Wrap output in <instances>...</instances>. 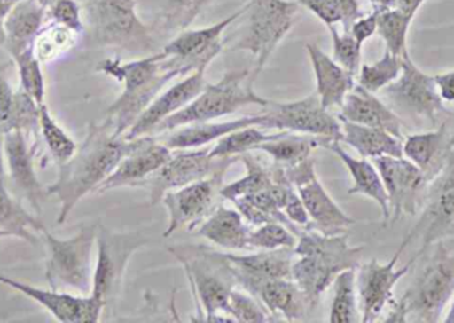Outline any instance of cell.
Instances as JSON below:
<instances>
[{
    "instance_id": "816d5d0a",
    "label": "cell",
    "mask_w": 454,
    "mask_h": 323,
    "mask_svg": "<svg viewBox=\"0 0 454 323\" xmlns=\"http://www.w3.org/2000/svg\"><path fill=\"white\" fill-rule=\"evenodd\" d=\"M283 213L287 216L291 223L295 224L299 228H309L311 225L309 213H307L303 201L295 188L288 193L285 207H283Z\"/></svg>"
},
{
    "instance_id": "9c48e42d",
    "label": "cell",
    "mask_w": 454,
    "mask_h": 323,
    "mask_svg": "<svg viewBox=\"0 0 454 323\" xmlns=\"http://www.w3.org/2000/svg\"><path fill=\"white\" fill-rule=\"evenodd\" d=\"M87 11L98 44L135 53L153 51V28L141 20L136 0H87Z\"/></svg>"
},
{
    "instance_id": "484cf974",
    "label": "cell",
    "mask_w": 454,
    "mask_h": 323,
    "mask_svg": "<svg viewBox=\"0 0 454 323\" xmlns=\"http://www.w3.org/2000/svg\"><path fill=\"white\" fill-rule=\"evenodd\" d=\"M338 117L346 122L380 128L402 140L404 138L405 124L402 117L375 93L368 92L359 84L347 95Z\"/></svg>"
},
{
    "instance_id": "9a60e30c",
    "label": "cell",
    "mask_w": 454,
    "mask_h": 323,
    "mask_svg": "<svg viewBox=\"0 0 454 323\" xmlns=\"http://www.w3.org/2000/svg\"><path fill=\"white\" fill-rule=\"evenodd\" d=\"M230 167H223L215 170L209 177L202 178L196 183L189 184L184 188L168 192L161 202L169 215L167 231L164 237L173 236L181 228H188L189 232L204 223L218 207L221 197L223 177Z\"/></svg>"
},
{
    "instance_id": "30bf717a",
    "label": "cell",
    "mask_w": 454,
    "mask_h": 323,
    "mask_svg": "<svg viewBox=\"0 0 454 323\" xmlns=\"http://www.w3.org/2000/svg\"><path fill=\"white\" fill-rule=\"evenodd\" d=\"M454 236V149L444 169L427 186L426 204L416 225L403 240L397 253L418 245L410 263L415 264L432 245Z\"/></svg>"
},
{
    "instance_id": "7bdbcfd3",
    "label": "cell",
    "mask_w": 454,
    "mask_h": 323,
    "mask_svg": "<svg viewBox=\"0 0 454 323\" xmlns=\"http://www.w3.org/2000/svg\"><path fill=\"white\" fill-rule=\"evenodd\" d=\"M40 135L59 165L66 164L79 148L74 138L58 124L45 103L40 106Z\"/></svg>"
},
{
    "instance_id": "ee69618b",
    "label": "cell",
    "mask_w": 454,
    "mask_h": 323,
    "mask_svg": "<svg viewBox=\"0 0 454 323\" xmlns=\"http://www.w3.org/2000/svg\"><path fill=\"white\" fill-rule=\"evenodd\" d=\"M412 20L413 19L397 8L379 11L378 32L376 34H379V36L386 43V50L394 55L402 56V58L408 53V31H410Z\"/></svg>"
},
{
    "instance_id": "bcb514c9",
    "label": "cell",
    "mask_w": 454,
    "mask_h": 323,
    "mask_svg": "<svg viewBox=\"0 0 454 323\" xmlns=\"http://www.w3.org/2000/svg\"><path fill=\"white\" fill-rule=\"evenodd\" d=\"M13 64L18 68L20 88L31 96L39 106L44 104L45 80L43 74L42 61L36 58L34 50L29 48L26 52L20 53L12 59Z\"/></svg>"
},
{
    "instance_id": "be15d7a7",
    "label": "cell",
    "mask_w": 454,
    "mask_h": 323,
    "mask_svg": "<svg viewBox=\"0 0 454 323\" xmlns=\"http://www.w3.org/2000/svg\"><path fill=\"white\" fill-rule=\"evenodd\" d=\"M11 2H12V3H16V2H19V0H11ZM37 2L42 3V4H44V5H45V7H47V8H48V7H50L51 3H52V2H53V0H37Z\"/></svg>"
},
{
    "instance_id": "836d02e7",
    "label": "cell",
    "mask_w": 454,
    "mask_h": 323,
    "mask_svg": "<svg viewBox=\"0 0 454 323\" xmlns=\"http://www.w3.org/2000/svg\"><path fill=\"white\" fill-rule=\"evenodd\" d=\"M330 141L327 138H317V136L298 135V133L280 130L271 140L264 141L256 148V151L269 154L275 164L282 167H293L303 160L311 157L315 148H325Z\"/></svg>"
},
{
    "instance_id": "8fae6325",
    "label": "cell",
    "mask_w": 454,
    "mask_h": 323,
    "mask_svg": "<svg viewBox=\"0 0 454 323\" xmlns=\"http://www.w3.org/2000/svg\"><path fill=\"white\" fill-rule=\"evenodd\" d=\"M388 106L408 119L421 120L437 124L444 112V101L440 98L434 77L419 68L410 52L403 56V71L399 79L383 90Z\"/></svg>"
},
{
    "instance_id": "7c38bea8",
    "label": "cell",
    "mask_w": 454,
    "mask_h": 323,
    "mask_svg": "<svg viewBox=\"0 0 454 323\" xmlns=\"http://www.w3.org/2000/svg\"><path fill=\"white\" fill-rule=\"evenodd\" d=\"M146 244L148 239L140 232L116 233L98 225V257L93 268L90 295L108 306L119 295L130 258Z\"/></svg>"
},
{
    "instance_id": "277c9868",
    "label": "cell",
    "mask_w": 454,
    "mask_h": 323,
    "mask_svg": "<svg viewBox=\"0 0 454 323\" xmlns=\"http://www.w3.org/2000/svg\"><path fill=\"white\" fill-rule=\"evenodd\" d=\"M454 297V252L442 242L400 301L389 303L384 322L437 323Z\"/></svg>"
},
{
    "instance_id": "db71d44e",
    "label": "cell",
    "mask_w": 454,
    "mask_h": 323,
    "mask_svg": "<svg viewBox=\"0 0 454 323\" xmlns=\"http://www.w3.org/2000/svg\"><path fill=\"white\" fill-rule=\"evenodd\" d=\"M378 16L379 11L373 10L368 15L360 16L352 24L349 34L356 39L360 45L364 44L368 39H371L378 32Z\"/></svg>"
},
{
    "instance_id": "b9f144b4",
    "label": "cell",
    "mask_w": 454,
    "mask_h": 323,
    "mask_svg": "<svg viewBox=\"0 0 454 323\" xmlns=\"http://www.w3.org/2000/svg\"><path fill=\"white\" fill-rule=\"evenodd\" d=\"M402 71V56L394 55L386 50L384 55L375 63L360 66L357 84L368 92L378 93L399 79Z\"/></svg>"
},
{
    "instance_id": "1f68e13d",
    "label": "cell",
    "mask_w": 454,
    "mask_h": 323,
    "mask_svg": "<svg viewBox=\"0 0 454 323\" xmlns=\"http://www.w3.org/2000/svg\"><path fill=\"white\" fill-rule=\"evenodd\" d=\"M263 117L262 114H248L239 119L230 120L223 122H193L184 125L181 130H176L165 140V146L170 149H193L201 148L213 141L220 140L223 136L234 132L237 130L247 127L262 128Z\"/></svg>"
},
{
    "instance_id": "4dcf8cb0",
    "label": "cell",
    "mask_w": 454,
    "mask_h": 323,
    "mask_svg": "<svg viewBox=\"0 0 454 323\" xmlns=\"http://www.w3.org/2000/svg\"><path fill=\"white\" fill-rule=\"evenodd\" d=\"M251 229L238 210L227 209L223 204L197 226V236L226 250H247Z\"/></svg>"
},
{
    "instance_id": "6125c7cd",
    "label": "cell",
    "mask_w": 454,
    "mask_h": 323,
    "mask_svg": "<svg viewBox=\"0 0 454 323\" xmlns=\"http://www.w3.org/2000/svg\"><path fill=\"white\" fill-rule=\"evenodd\" d=\"M445 323H454V301L452 306H450V313L447 314L444 319Z\"/></svg>"
},
{
    "instance_id": "681fc988",
    "label": "cell",
    "mask_w": 454,
    "mask_h": 323,
    "mask_svg": "<svg viewBox=\"0 0 454 323\" xmlns=\"http://www.w3.org/2000/svg\"><path fill=\"white\" fill-rule=\"evenodd\" d=\"M333 39V60L356 76L362 66V48L349 32L340 34L336 26L327 27Z\"/></svg>"
},
{
    "instance_id": "8d00e7d4",
    "label": "cell",
    "mask_w": 454,
    "mask_h": 323,
    "mask_svg": "<svg viewBox=\"0 0 454 323\" xmlns=\"http://www.w3.org/2000/svg\"><path fill=\"white\" fill-rule=\"evenodd\" d=\"M159 7L157 28L165 32H181L188 28L200 13L215 0H152Z\"/></svg>"
},
{
    "instance_id": "d6986e66",
    "label": "cell",
    "mask_w": 454,
    "mask_h": 323,
    "mask_svg": "<svg viewBox=\"0 0 454 323\" xmlns=\"http://www.w3.org/2000/svg\"><path fill=\"white\" fill-rule=\"evenodd\" d=\"M0 284L16 290L39 303L56 321L61 323H98L106 311V303L90 295H74L63 290L40 289L0 274Z\"/></svg>"
},
{
    "instance_id": "7402d4cb",
    "label": "cell",
    "mask_w": 454,
    "mask_h": 323,
    "mask_svg": "<svg viewBox=\"0 0 454 323\" xmlns=\"http://www.w3.org/2000/svg\"><path fill=\"white\" fill-rule=\"evenodd\" d=\"M246 10H247V3L223 20L212 24V26L204 27V28L184 29V31L178 32L177 36L173 37L161 51L167 56L193 64L197 69L207 68L210 63L223 52V32L238 19L242 18Z\"/></svg>"
},
{
    "instance_id": "cb8c5ba5",
    "label": "cell",
    "mask_w": 454,
    "mask_h": 323,
    "mask_svg": "<svg viewBox=\"0 0 454 323\" xmlns=\"http://www.w3.org/2000/svg\"><path fill=\"white\" fill-rule=\"evenodd\" d=\"M242 289L255 297L275 319L301 321L311 309L306 295L293 279L259 280L248 282Z\"/></svg>"
},
{
    "instance_id": "94428289",
    "label": "cell",
    "mask_w": 454,
    "mask_h": 323,
    "mask_svg": "<svg viewBox=\"0 0 454 323\" xmlns=\"http://www.w3.org/2000/svg\"><path fill=\"white\" fill-rule=\"evenodd\" d=\"M4 21H0V47L4 48L5 44V32H4Z\"/></svg>"
},
{
    "instance_id": "e7e4bbea",
    "label": "cell",
    "mask_w": 454,
    "mask_h": 323,
    "mask_svg": "<svg viewBox=\"0 0 454 323\" xmlns=\"http://www.w3.org/2000/svg\"><path fill=\"white\" fill-rule=\"evenodd\" d=\"M7 237H11V234L8 233V232L2 231V229H0V240L7 239Z\"/></svg>"
},
{
    "instance_id": "ba28073f",
    "label": "cell",
    "mask_w": 454,
    "mask_h": 323,
    "mask_svg": "<svg viewBox=\"0 0 454 323\" xmlns=\"http://www.w3.org/2000/svg\"><path fill=\"white\" fill-rule=\"evenodd\" d=\"M301 4L290 0H248L247 26L232 50L246 51L255 58L251 79L255 82L278 45L291 31Z\"/></svg>"
},
{
    "instance_id": "ffe728a7",
    "label": "cell",
    "mask_w": 454,
    "mask_h": 323,
    "mask_svg": "<svg viewBox=\"0 0 454 323\" xmlns=\"http://www.w3.org/2000/svg\"><path fill=\"white\" fill-rule=\"evenodd\" d=\"M135 140V148L120 162L108 178L98 185L95 194H103L119 188L145 186L148 178L172 157V149L152 136H144Z\"/></svg>"
},
{
    "instance_id": "6da1fadb",
    "label": "cell",
    "mask_w": 454,
    "mask_h": 323,
    "mask_svg": "<svg viewBox=\"0 0 454 323\" xmlns=\"http://www.w3.org/2000/svg\"><path fill=\"white\" fill-rule=\"evenodd\" d=\"M98 71L124 85L106 117L114 136L122 138L170 82L197 69L188 61L160 51L132 61L106 59L98 63Z\"/></svg>"
},
{
    "instance_id": "e0dca14e",
    "label": "cell",
    "mask_w": 454,
    "mask_h": 323,
    "mask_svg": "<svg viewBox=\"0 0 454 323\" xmlns=\"http://www.w3.org/2000/svg\"><path fill=\"white\" fill-rule=\"evenodd\" d=\"M372 160L388 194L389 225H395L404 216H415L419 199L428 186V178L404 156H381Z\"/></svg>"
},
{
    "instance_id": "6f0895ef",
    "label": "cell",
    "mask_w": 454,
    "mask_h": 323,
    "mask_svg": "<svg viewBox=\"0 0 454 323\" xmlns=\"http://www.w3.org/2000/svg\"><path fill=\"white\" fill-rule=\"evenodd\" d=\"M0 185H5L4 133L0 130Z\"/></svg>"
},
{
    "instance_id": "f35d334b",
    "label": "cell",
    "mask_w": 454,
    "mask_h": 323,
    "mask_svg": "<svg viewBox=\"0 0 454 323\" xmlns=\"http://www.w3.org/2000/svg\"><path fill=\"white\" fill-rule=\"evenodd\" d=\"M79 36L77 32L51 20L43 26L32 50L42 63H48L69 52L76 45Z\"/></svg>"
},
{
    "instance_id": "52a82bcc",
    "label": "cell",
    "mask_w": 454,
    "mask_h": 323,
    "mask_svg": "<svg viewBox=\"0 0 454 323\" xmlns=\"http://www.w3.org/2000/svg\"><path fill=\"white\" fill-rule=\"evenodd\" d=\"M98 231V225L92 224L69 239H59L47 229L42 232L48 253L45 279L51 289L90 293Z\"/></svg>"
},
{
    "instance_id": "9f6ffc18",
    "label": "cell",
    "mask_w": 454,
    "mask_h": 323,
    "mask_svg": "<svg viewBox=\"0 0 454 323\" xmlns=\"http://www.w3.org/2000/svg\"><path fill=\"white\" fill-rule=\"evenodd\" d=\"M427 0H397V10L402 11L405 15L410 16L411 19H415L416 13L419 12L424 3Z\"/></svg>"
},
{
    "instance_id": "680465c9",
    "label": "cell",
    "mask_w": 454,
    "mask_h": 323,
    "mask_svg": "<svg viewBox=\"0 0 454 323\" xmlns=\"http://www.w3.org/2000/svg\"><path fill=\"white\" fill-rule=\"evenodd\" d=\"M373 5V10H389V8L396 7L397 0H370Z\"/></svg>"
},
{
    "instance_id": "c3c4849f",
    "label": "cell",
    "mask_w": 454,
    "mask_h": 323,
    "mask_svg": "<svg viewBox=\"0 0 454 323\" xmlns=\"http://www.w3.org/2000/svg\"><path fill=\"white\" fill-rule=\"evenodd\" d=\"M227 316L232 321L243 323H269L277 319L267 311V309L250 293L232 289L229 297Z\"/></svg>"
},
{
    "instance_id": "60d3db41",
    "label": "cell",
    "mask_w": 454,
    "mask_h": 323,
    "mask_svg": "<svg viewBox=\"0 0 454 323\" xmlns=\"http://www.w3.org/2000/svg\"><path fill=\"white\" fill-rule=\"evenodd\" d=\"M3 133L19 130L28 138H34L35 146L40 135V106L23 90L16 91L7 122L0 127Z\"/></svg>"
},
{
    "instance_id": "11a10c76",
    "label": "cell",
    "mask_w": 454,
    "mask_h": 323,
    "mask_svg": "<svg viewBox=\"0 0 454 323\" xmlns=\"http://www.w3.org/2000/svg\"><path fill=\"white\" fill-rule=\"evenodd\" d=\"M434 77L442 100L450 106H454V69L434 75Z\"/></svg>"
},
{
    "instance_id": "44dd1931",
    "label": "cell",
    "mask_w": 454,
    "mask_h": 323,
    "mask_svg": "<svg viewBox=\"0 0 454 323\" xmlns=\"http://www.w3.org/2000/svg\"><path fill=\"white\" fill-rule=\"evenodd\" d=\"M207 69H197L172 87L162 91L122 138L125 140H135L144 136H152L164 120L185 108L207 87Z\"/></svg>"
},
{
    "instance_id": "2e32d148",
    "label": "cell",
    "mask_w": 454,
    "mask_h": 323,
    "mask_svg": "<svg viewBox=\"0 0 454 323\" xmlns=\"http://www.w3.org/2000/svg\"><path fill=\"white\" fill-rule=\"evenodd\" d=\"M210 149L199 151L173 152L172 157L151 176L144 188L149 189L151 204L161 202L162 197L170 191L184 188L189 184L196 183L223 167H230L238 162L239 157H226V159H213Z\"/></svg>"
},
{
    "instance_id": "f6af8a7d",
    "label": "cell",
    "mask_w": 454,
    "mask_h": 323,
    "mask_svg": "<svg viewBox=\"0 0 454 323\" xmlns=\"http://www.w3.org/2000/svg\"><path fill=\"white\" fill-rule=\"evenodd\" d=\"M277 135L278 133L267 135V133L259 130L258 127L242 128V130H234V132L229 133V135L217 140L215 146H213L210 149L209 154L213 159L239 157L240 154L256 151V148L262 143L271 140Z\"/></svg>"
},
{
    "instance_id": "8992f818",
    "label": "cell",
    "mask_w": 454,
    "mask_h": 323,
    "mask_svg": "<svg viewBox=\"0 0 454 323\" xmlns=\"http://www.w3.org/2000/svg\"><path fill=\"white\" fill-rule=\"evenodd\" d=\"M254 83L248 69L226 72L220 82L215 84L207 83V87L192 103L164 120L154 133L175 130L193 122H213L248 106L264 108L269 106L270 100L254 91Z\"/></svg>"
},
{
    "instance_id": "ab89813d",
    "label": "cell",
    "mask_w": 454,
    "mask_h": 323,
    "mask_svg": "<svg viewBox=\"0 0 454 323\" xmlns=\"http://www.w3.org/2000/svg\"><path fill=\"white\" fill-rule=\"evenodd\" d=\"M298 3L327 27L341 24L344 32H349L354 21L363 15L359 0H298Z\"/></svg>"
},
{
    "instance_id": "7dc6e473",
    "label": "cell",
    "mask_w": 454,
    "mask_h": 323,
    "mask_svg": "<svg viewBox=\"0 0 454 323\" xmlns=\"http://www.w3.org/2000/svg\"><path fill=\"white\" fill-rule=\"evenodd\" d=\"M299 237L287 226L277 221L262 224L255 231H251L248 245L251 249L279 250L294 249L298 244Z\"/></svg>"
},
{
    "instance_id": "d590c367",
    "label": "cell",
    "mask_w": 454,
    "mask_h": 323,
    "mask_svg": "<svg viewBox=\"0 0 454 323\" xmlns=\"http://www.w3.org/2000/svg\"><path fill=\"white\" fill-rule=\"evenodd\" d=\"M333 300L330 309L331 323L362 322L356 290V271L348 269L333 282Z\"/></svg>"
},
{
    "instance_id": "91938a15",
    "label": "cell",
    "mask_w": 454,
    "mask_h": 323,
    "mask_svg": "<svg viewBox=\"0 0 454 323\" xmlns=\"http://www.w3.org/2000/svg\"><path fill=\"white\" fill-rule=\"evenodd\" d=\"M15 3L11 0H0V21H4L5 16L10 13L11 8Z\"/></svg>"
},
{
    "instance_id": "7a4b0ae2",
    "label": "cell",
    "mask_w": 454,
    "mask_h": 323,
    "mask_svg": "<svg viewBox=\"0 0 454 323\" xmlns=\"http://www.w3.org/2000/svg\"><path fill=\"white\" fill-rule=\"evenodd\" d=\"M135 146L136 140L116 138L108 120L90 128L84 143L71 160L59 165L58 180L47 188L48 194L60 202L58 225L68 220L72 210L85 196L95 193Z\"/></svg>"
},
{
    "instance_id": "603a6c76",
    "label": "cell",
    "mask_w": 454,
    "mask_h": 323,
    "mask_svg": "<svg viewBox=\"0 0 454 323\" xmlns=\"http://www.w3.org/2000/svg\"><path fill=\"white\" fill-rule=\"evenodd\" d=\"M34 146L19 130L4 133L5 165L8 176L15 188L24 199L28 200L37 215L42 213V205L50 194L43 188L34 164Z\"/></svg>"
},
{
    "instance_id": "5b68a950",
    "label": "cell",
    "mask_w": 454,
    "mask_h": 323,
    "mask_svg": "<svg viewBox=\"0 0 454 323\" xmlns=\"http://www.w3.org/2000/svg\"><path fill=\"white\" fill-rule=\"evenodd\" d=\"M169 252L185 269L193 295L197 297L196 319H204V322H227L220 313L227 314L230 293L237 287V281L223 253L192 245L172 247Z\"/></svg>"
},
{
    "instance_id": "5bb4252c",
    "label": "cell",
    "mask_w": 454,
    "mask_h": 323,
    "mask_svg": "<svg viewBox=\"0 0 454 323\" xmlns=\"http://www.w3.org/2000/svg\"><path fill=\"white\" fill-rule=\"evenodd\" d=\"M283 168L288 180L298 191L304 208L309 213L311 220L309 228L312 226L314 231L320 233L335 236V234L347 233L349 226L356 223L354 218L349 217L340 209L320 183L315 170L314 157H309L293 167Z\"/></svg>"
},
{
    "instance_id": "f1b7e54d",
    "label": "cell",
    "mask_w": 454,
    "mask_h": 323,
    "mask_svg": "<svg viewBox=\"0 0 454 323\" xmlns=\"http://www.w3.org/2000/svg\"><path fill=\"white\" fill-rule=\"evenodd\" d=\"M48 8L37 0H19L4 19L5 44L11 59L34 47L44 26Z\"/></svg>"
},
{
    "instance_id": "d4e9b609",
    "label": "cell",
    "mask_w": 454,
    "mask_h": 323,
    "mask_svg": "<svg viewBox=\"0 0 454 323\" xmlns=\"http://www.w3.org/2000/svg\"><path fill=\"white\" fill-rule=\"evenodd\" d=\"M453 149L454 136L445 122L437 130L408 135L403 141V156L412 162L429 183L444 169Z\"/></svg>"
},
{
    "instance_id": "4fadbf2b",
    "label": "cell",
    "mask_w": 454,
    "mask_h": 323,
    "mask_svg": "<svg viewBox=\"0 0 454 323\" xmlns=\"http://www.w3.org/2000/svg\"><path fill=\"white\" fill-rule=\"evenodd\" d=\"M262 117L263 130H287L340 143L343 138L340 119L333 116V114L322 106L317 92L301 100L288 103L270 101L269 106H264Z\"/></svg>"
},
{
    "instance_id": "74e56055",
    "label": "cell",
    "mask_w": 454,
    "mask_h": 323,
    "mask_svg": "<svg viewBox=\"0 0 454 323\" xmlns=\"http://www.w3.org/2000/svg\"><path fill=\"white\" fill-rule=\"evenodd\" d=\"M239 160L245 164L246 175L240 180L221 188V197L231 202L272 185L271 167H264L256 157L248 154H240Z\"/></svg>"
},
{
    "instance_id": "d6a6232c",
    "label": "cell",
    "mask_w": 454,
    "mask_h": 323,
    "mask_svg": "<svg viewBox=\"0 0 454 323\" xmlns=\"http://www.w3.org/2000/svg\"><path fill=\"white\" fill-rule=\"evenodd\" d=\"M341 143L352 146L364 159L381 156L403 157V140L380 128L367 127L340 120Z\"/></svg>"
},
{
    "instance_id": "f546056e",
    "label": "cell",
    "mask_w": 454,
    "mask_h": 323,
    "mask_svg": "<svg viewBox=\"0 0 454 323\" xmlns=\"http://www.w3.org/2000/svg\"><path fill=\"white\" fill-rule=\"evenodd\" d=\"M325 148L336 154L348 169L352 181H354V185L348 189V194L351 196L363 194V196L373 200L380 208L381 215H383V225H389L391 209H389L388 194H387L386 186H384L380 173L375 164L368 162L364 157L355 159L348 152L344 151L340 141H330Z\"/></svg>"
},
{
    "instance_id": "f907efd6",
    "label": "cell",
    "mask_w": 454,
    "mask_h": 323,
    "mask_svg": "<svg viewBox=\"0 0 454 323\" xmlns=\"http://www.w3.org/2000/svg\"><path fill=\"white\" fill-rule=\"evenodd\" d=\"M51 20L82 35L84 31L82 8L77 0H53L47 11Z\"/></svg>"
},
{
    "instance_id": "4316f807",
    "label": "cell",
    "mask_w": 454,
    "mask_h": 323,
    "mask_svg": "<svg viewBox=\"0 0 454 323\" xmlns=\"http://www.w3.org/2000/svg\"><path fill=\"white\" fill-rule=\"evenodd\" d=\"M235 281L239 287L248 282L269 279H291L294 249L261 250L254 255L238 256L223 253Z\"/></svg>"
},
{
    "instance_id": "e575fe53",
    "label": "cell",
    "mask_w": 454,
    "mask_h": 323,
    "mask_svg": "<svg viewBox=\"0 0 454 323\" xmlns=\"http://www.w3.org/2000/svg\"><path fill=\"white\" fill-rule=\"evenodd\" d=\"M0 229L8 232L11 237L36 245L35 233H42L45 226L40 218L35 217L20 202L12 199L7 186L0 185Z\"/></svg>"
},
{
    "instance_id": "83f0119b",
    "label": "cell",
    "mask_w": 454,
    "mask_h": 323,
    "mask_svg": "<svg viewBox=\"0 0 454 323\" xmlns=\"http://www.w3.org/2000/svg\"><path fill=\"white\" fill-rule=\"evenodd\" d=\"M307 55L317 80V95L325 109L341 108L347 95L354 90L355 75L336 63L317 44H306Z\"/></svg>"
},
{
    "instance_id": "f5cc1de1",
    "label": "cell",
    "mask_w": 454,
    "mask_h": 323,
    "mask_svg": "<svg viewBox=\"0 0 454 323\" xmlns=\"http://www.w3.org/2000/svg\"><path fill=\"white\" fill-rule=\"evenodd\" d=\"M10 68V61L0 64V127L7 122L8 116H10L13 96H15L12 87H11L10 77H8Z\"/></svg>"
},
{
    "instance_id": "3957f363",
    "label": "cell",
    "mask_w": 454,
    "mask_h": 323,
    "mask_svg": "<svg viewBox=\"0 0 454 323\" xmlns=\"http://www.w3.org/2000/svg\"><path fill=\"white\" fill-rule=\"evenodd\" d=\"M363 247H351L348 234H328L311 231L301 232L294 253L291 279L306 295L309 308H315L328 288L333 287L336 276L341 272L355 269L362 264Z\"/></svg>"
},
{
    "instance_id": "ac0fdd59",
    "label": "cell",
    "mask_w": 454,
    "mask_h": 323,
    "mask_svg": "<svg viewBox=\"0 0 454 323\" xmlns=\"http://www.w3.org/2000/svg\"><path fill=\"white\" fill-rule=\"evenodd\" d=\"M400 255L395 253L387 264L371 260L360 264L356 269V290L360 316L363 323H372L380 317L384 309L394 301V289L397 282L407 276L412 264L407 263L396 269Z\"/></svg>"
}]
</instances>
